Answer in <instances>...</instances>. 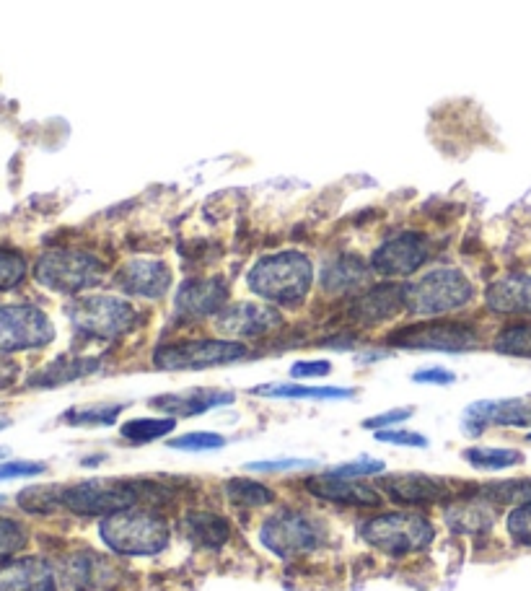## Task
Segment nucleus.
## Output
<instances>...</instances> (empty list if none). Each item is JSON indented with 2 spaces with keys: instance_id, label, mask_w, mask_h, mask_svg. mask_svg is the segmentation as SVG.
<instances>
[{
  "instance_id": "15",
  "label": "nucleus",
  "mask_w": 531,
  "mask_h": 591,
  "mask_svg": "<svg viewBox=\"0 0 531 591\" xmlns=\"http://www.w3.org/2000/svg\"><path fill=\"white\" fill-rule=\"evenodd\" d=\"M531 428V405L524 400L472 402L464 413L467 436H480L485 428Z\"/></svg>"
},
{
  "instance_id": "24",
  "label": "nucleus",
  "mask_w": 531,
  "mask_h": 591,
  "mask_svg": "<svg viewBox=\"0 0 531 591\" xmlns=\"http://www.w3.org/2000/svg\"><path fill=\"white\" fill-rule=\"evenodd\" d=\"M371 265L355 255H342L335 257L332 262H327L322 273V288L324 293H332V296H340V293H353L358 288H363L371 278Z\"/></svg>"
},
{
  "instance_id": "4",
  "label": "nucleus",
  "mask_w": 531,
  "mask_h": 591,
  "mask_svg": "<svg viewBox=\"0 0 531 591\" xmlns=\"http://www.w3.org/2000/svg\"><path fill=\"white\" fill-rule=\"evenodd\" d=\"M361 537L379 553L402 555L420 553L436 540V527L428 516L412 514V511H392V514L371 516L361 524Z\"/></svg>"
},
{
  "instance_id": "38",
  "label": "nucleus",
  "mask_w": 531,
  "mask_h": 591,
  "mask_svg": "<svg viewBox=\"0 0 531 591\" xmlns=\"http://www.w3.org/2000/svg\"><path fill=\"white\" fill-rule=\"evenodd\" d=\"M506 529L513 542L531 547V503H519L506 516Z\"/></svg>"
},
{
  "instance_id": "22",
  "label": "nucleus",
  "mask_w": 531,
  "mask_h": 591,
  "mask_svg": "<svg viewBox=\"0 0 531 591\" xmlns=\"http://www.w3.org/2000/svg\"><path fill=\"white\" fill-rule=\"evenodd\" d=\"M55 589V571L45 558L8 560L0 566V591H52Z\"/></svg>"
},
{
  "instance_id": "45",
  "label": "nucleus",
  "mask_w": 531,
  "mask_h": 591,
  "mask_svg": "<svg viewBox=\"0 0 531 591\" xmlns=\"http://www.w3.org/2000/svg\"><path fill=\"white\" fill-rule=\"evenodd\" d=\"M412 382L418 384H436V387H449L456 382L454 371H446L441 366H433V369H423L418 374H412Z\"/></svg>"
},
{
  "instance_id": "32",
  "label": "nucleus",
  "mask_w": 531,
  "mask_h": 591,
  "mask_svg": "<svg viewBox=\"0 0 531 591\" xmlns=\"http://www.w3.org/2000/svg\"><path fill=\"white\" fill-rule=\"evenodd\" d=\"M60 485H34L19 493V506L26 514H50L55 509H63L60 503Z\"/></svg>"
},
{
  "instance_id": "18",
  "label": "nucleus",
  "mask_w": 531,
  "mask_h": 591,
  "mask_svg": "<svg viewBox=\"0 0 531 591\" xmlns=\"http://www.w3.org/2000/svg\"><path fill=\"white\" fill-rule=\"evenodd\" d=\"M228 283L223 278H197L182 283L177 293V314L187 319L218 317L226 309Z\"/></svg>"
},
{
  "instance_id": "31",
  "label": "nucleus",
  "mask_w": 531,
  "mask_h": 591,
  "mask_svg": "<svg viewBox=\"0 0 531 591\" xmlns=\"http://www.w3.org/2000/svg\"><path fill=\"white\" fill-rule=\"evenodd\" d=\"M99 369V361L94 358H76V361H57L55 366L45 371L42 376H37V382L42 387H57V384L73 382V379H81V376H89Z\"/></svg>"
},
{
  "instance_id": "20",
  "label": "nucleus",
  "mask_w": 531,
  "mask_h": 591,
  "mask_svg": "<svg viewBox=\"0 0 531 591\" xmlns=\"http://www.w3.org/2000/svg\"><path fill=\"white\" fill-rule=\"evenodd\" d=\"M231 402H234V392L205 387L151 397L153 410H161V413H166L169 418H195V415L210 413L215 407L231 405Z\"/></svg>"
},
{
  "instance_id": "34",
  "label": "nucleus",
  "mask_w": 531,
  "mask_h": 591,
  "mask_svg": "<svg viewBox=\"0 0 531 591\" xmlns=\"http://www.w3.org/2000/svg\"><path fill=\"white\" fill-rule=\"evenodd\" d=\"M26 273H29V265H26V257L19 249L0 247V293L21 286Z\"/></svg>"
},
{
  "instance_id": "12",
  "label": "nucleus",
  "mask_w": 531,
  "mask_h": 591,
  "mask_svg": "<svg viewBox=\"0 0 531 591\" xmlns=\"http://www.w3.org/2000/svg\"><path fill=\"white\" fill-rule=\"evenodd\" d=\"M430 239L420 231H399L389 236L386 242L376 247L371 255V270L384 275V278H407L418 273L420 267L430 260Z\"/></svg>"
},
{
  "instance_id": "1",
  "label": "nucleus",
  "mask_w": 531,
  "mask_h": 591,
  "mask_svg": "<svg viewBox=\"0 0 531 591\" xmlns=\"http://www.w3.org/2000/svg\"><path fill=\"white\" fill-rule=\"evenodd\" d=\"M247 286L254 296L272 306L304 304L314 286V265L304 252L288 249L254 262L247 273Z\"/></svg>"
},
{
  "instance_id": "11",
  "label": "nucleus",
  "mask_w": 531,
  "mask_h": 591,
  "mask_svg": "<svg viewBox=\"0 0 531 591\" xmlns=\"http://www.w3.org/2000/svg\"><path fill=\"white\" fill-rule=\"evenodd\" d=\"M140 501V490L130 483H102V480H89V483L65 485L60 490V503L63 509L83 516H107L114 511L133 509Z\"/></svg>"
},
{
  "instance_id": "13",
  "label": "nucleus",
  "mask_w": 531,
  "mask_h": 591,
  "mask_svg": "<svg viewBox=\"0 0 531 591\" xmlns=\"http://www.w3.org/2000/svg\"><path fill=\"white\" fill-rule=\"evenodd\" d=\"M384 490L386 496L392 498L399 506H436V503L449 501L451 488L446 480L433 475H423V472H394V475H384L376 485Z\"/></svg>"
},
{
  "instance_id": "27",
  "label": "nucleus",
  "mask_w": 531,
  "mask_h": 591,
  "mask_svg": "<svg viewBox=\"0 0 531 591\" xmlns=\"http://www.w3.org/2000/svg\"><path fill=\"white\" fill-rule=\"evenodd\" d=\"M226 498L234 503L236 509H262L275 501V493L267 485L257 483V480H247V477H231L226 485Z\"/></svg>"
},
{
  "instance_id": "19",
  "label": "nucleus",
  "mask_w": 531,
  "mask_h": 591,
  "mask_svg": "<svg viewBox=\"0 0 531 591\" xmlns=\"http://www.w3.org/2000/svg\"><path fill=\"white\" fill-rule=\"evenodd\" d=\"M405 309V286H397V283H381V286H373L368 291H363L361 296H355L353 304H350V317L358 322V325H381V322H389L392 317H397L399 312Z\"/></svg>"
},
{
  "instance_id": "44",
  "label": "nucleus",
  "mask_w": 531,
  "mask_h": 591,
  "mask_svg": "<svg viewBox=\"0 0 531 591\" xmlns=\"http://www.w3.org/2000/svg\"><path fill=\"white\" fill-rule=\"evenodd\" d=\"M327 374H332L329 361H298L291 366L293 379H322Z\"/></svg>"
},
{
  "instance_id": "36",
  "label": "nucleus",
  "mask_w": 531,
  "mask_h": 591,
  "mask_svg": "<svg viewBox=\"0 0 531 591\" xmlns=\"http://www.w3.org/2000/svg\"><path fill=\"white\" fill-rule=\"evenodd\" d=\"M26 542H29V534H26L24 524H19L16 519L0 516V566L8 563L16 553H21Z\"/></svg>"
},
{
  "instance_id": "46",
  "label": "nucleus",
  "mask_w": 531,
  "mask_h": 591,
  "mask_svg": "<svg viewBox=\"0 0 531 591\" xmlns=\"http://www.w3.org/2000/svg\"><path fill=\"white\" fill-rule=\"evenodd\" d=\"M6 454H8V449H6V446H0V459L6 457Z\"/></svg>"
},
{
  "instance_id": "16",
  "label": "nucleus",
  "mask_w": 531,
  "mask_h": 591,
  "mask_svg": "<svg viewBox=\"0 0 531 591\" xmlns=\"http://www.w3.org/2000/svg\"><path fill=\"white\" fill-rule=\"evenodd\" d=\"M114 283L127 296L159 301L171 288V270L166 262L159 260H130L117 270Z\"/></svg>"
},
{
  "instance_id": "17",
  "label": "nucleus",
  "mask_w": 531,
  "mask_h": 591,
  "mask_svg": "<svg viewBox=\"0 0 531 591\" xmlns=\"http://www.w3.org/2000/svg\"><path fill=\"white\" fill-rule=\"evenodd\" d=\"M306 490L319 501L335 503V506H348V509H379L381 496L379 488H371L366 483H355L348 477L335 475H314L306 477Z\"/></svg>"
},
{
  "instance_id": "23",
  "label": "nucleus",
  "mask_w": 531,
  "mask_h": 591,
  "mask_svg": "<svg viewBox=\"0 0 531 591\" xmlns=\"http://www.w3.org/2000/svg\"><path fill=\"white\" fill-rule=\"evenodd\" d=\"M485 306L495 314H531V275L511 273L490 283L485 291Z\"/></svg>"
},
{
  "instance_id": "39",
  "label": "nucleus",
  "mask_w": 531,
  "mask_h": 591,
  "mask_svg": "<svg viewBox=\"0 0 531 591\" xmlns=\"http://www.w3.org/2000/svg\"><path fill=\"white\" fill-rule=\"evenodd\" d=\"M381 472H384V462H381V459H358V462L337 464V467L327 470V475L355 480V477H371V475H381Z\"/></svg>"
},
{
  "instance_id": "6",
  "label": "nucleus",
  "mask_w": 531,
  "mask_h": 591,
  "mask_svg": "<svg viewBox=\"0 0 531 591\" xmlns=\"http://www.w3.org/2000/svg\"><path fill=\"white\" fill-rule=\"evenodd\" d=\"M241 358H249V348L239 340H177V343L159 345L153 350V366L161 371H203L236 363Z\"/></svg>"
},
{
  "instance_id": "7",
  "label": "nucleus",
  "mask_w": 531,
  "mask_h": 591,
  "mask_svg": "<svg viewBox=\"0 0 531 591\" xmlns=\"http://www.w3.org/2000/svg\"><path fill=\"white\" fill-rule=\"evenodd\" d=\"M68 317L81 335L117 340L140 325V312L117 296H81L68 306Z\"/></svg>"
},
{
  "instance_id": "40",
  "label": "nucleus",
  "mask_w": 531,
  "mask_h": 591,
  "mask_svg": "<svg viewBox=\"0 0 531 591\" xmlns=\"http://www.w3.org/2000/svg\"><path fill=\"white\" fill-rule=\"evenodd\" d=\"M376 441L381 444H392V446H410V449H425L428 446V439L423 433L405 431V428H389V431L376 433Z\"/></svg>"
},
{
  "instance_id": "48",
  "label": "nucleus",
  "mask_w": 531,
  "mask_h": 591,
  "mask_svg": "<svg viewBox=\"0 0 531 591\" xmlns=\"http://www.w3.org/2000/svg\"><path fill=\"white\" fill-rule=\"evenodd\" d=\"M3 503H6V498H3V496H0V506H3Z\"/></svg>"
},
{
  "instance_id": "9",
  "label": "nucleus",
  "mask_w": 531,
  "mask_h": 591,
  "mask_svg": "<svg viewBox=\"0 0 531 591\" xmlns=\"http://www.w3.org/2000/svg\"><path fill=\"white\" fill-rule=\"evenodd\" d=\"M389 345L405 350H436V353H464L477 348L480 335L467 322L454 319H433V322H418V325L399 327L397 332L386 337Z\"/></svg>"
},
{
  "instance_id": "5",
  "label": "nucleus",
  "mask_w": 531,
  "mask_h": 591,
  "mask_svg": "<svg viewBox=\"0 0 531 591\" xmlns=\"http://www.w3.org/2000/svg\"><path fill=\"white\" fill-rule=\"evenodd\" d=\"M107 273L104 262L86 249H50L39 257L34 265V278L39 286L47 291L65 293V296H76V293L89 291L99 286Z\"/></svg>"
},
{
  "instance_id": "42",
  "label": "nucleus",
  "mask_w": 531,
  "mask_h": 591,
  "mask_svg": "<svg viewBox=\"0 0 531 591\" xmlns=\"http://www.w3.org/2000/svg\"><path fill=\"white\" fill-rule=\"evenodd\" d=\"M412 415H415L412 407H394V410H386V413H379L373 415V418L363 420V428H368V431H381V428H392L399 426V423H405Z\"/></svg>"
},
{
  "instance_id": "47",
  "label": "nucleus",
  "mask_w": 531,
  "mask_h": 591,
  "mask_svg": "<svg viewBox=\"0 0 531 591\" xmlns=\"http://www.w3.org/2000/svg\"><path fill=\"white\" fill-rule=\"evenodd\" d=\"M6 426H8V420H0V431H3Z\"/></svg>"
},
{
  "instance_id": "35",
  "label": "nucleus",
  "mask_w": 531,
  "mask_h": 591,
  "mask_svg": "<svg viewBox=\"0 0 531 591\" xmlns=\"http://www.w3.org/2000/svg\"><path fill=\"white\" fill-rule=\"evenodd\" d=\"M482 493L493 498L495 503H531V477L524 480H506V483L482 485Z\"/></svg>"
},
{
  "instance_id": "41",
  "label": "nucleus",
  "mask_w": 531,
  "mask_h": 591,
  "mask_svg": "<svg viewBox=\"0 0 531 591\" xmlns=\"http://www.w3.org/2000/svg\"><path fill=\"white\" fill-rule=\"evenodd\" d=\"M304 467H317L314 459H265V462H249L247 472H291L304 470Z\"/></svg>"
},
{
  "instance_id": "37",
  "label": "nucleus",
  "mask_w": 531,
  "mask_h": 591,
  "mask_svg": "<svg viewBox=\"0 0 531 591\" xmlns=\"http://www.w3.org/2000/svg\"><path fill=\"white\" fill-rule=\"evenodd\" d=\"M169 446L177 449V452H218V449L226 446V436L210 431H195L184 433L179 439H171Z\"/></svg>"
},
{
  "instance_id": "10",
  "label": "nucleus",
  "mask_w": 531,
  "mask_h": 591,
  "mask_svg": "<svg viewBox=\"0 0 531 591\" xmlns=\"http://www.w3.org/2000/svg\"><path fill=\"white\" fill-rule=\"evenodd\" d=\"M55 340V325L39 306H0V353H24L45 348Z\"/></svg>"
},
{
  "instance_id": "14",
  "label": "nucleus",
  "mask_w": 531,
  "mask_h": 591,
  "mask_svg": "<svg viewBox=\"0 0 531 591\" xmlns=\"http://www.w3.org/2000/svg\"><path fill=\"white\" fill-rule=\"evenodd\" d=\"M283 325V314L272 304H234L215 317V330L228 340H254Z\"/></svg>"
},
{
  "instance_id": "28",
  "label": "nucleus",
  "mask_w": 531,
  "mask_h": 591,
  "mask_svg": "<svg viewBox=\"0 0 531 591\" xmlns=\"http://www.w3.org/2000/svg\"><path fill=\"white\" fill-rule=\"evenodd\" d=\"M464 459L475 470L498 472L524 462V454L516 452V449H503V446H469V449H464Z\"/></svg>"
},
{
  "instance_id": "3",
  "label": "nucleus",
  "mask_w": 531,
  "mask_h": 591,
  "mask_svg": "<svg viewBox=\"0 0 531 591\" xmlns=\"http://www.w3.org/2000/svg\"><path fill=\"white\" fill-rule=\"evenodd\" d=\"M475 301L472 280L456 267H436L405 286V309L415 317H443L462 312Z\"/></svg>"
},
{
  "instance_id": "43",
  "label": "nucleus",
  "mask_w": 531,
  "mask_h": 591,
  "mask_svg": "<svg viewBox=\"0 0 531 591\" xmlns=\"http://www.w3.org/2000/svg\"><path fill=\"white\" fill-rule=\"evenodd\" d=\"M47 472L45 462H26V459H19V462H6L0 464V480H16V477H37Z\"/></svg>"
},
{
  "instance_id": "25",
  "label": "nucleus",
  "mask_w": 531,
  "mask_h": 591,
  "mask_svg": "<svg viewBox=\"0 0 531 591\" xmlns=\"http://www.w3.org/2000/svg\"><path fill=\"white\" fill-rule=\"evenodd\" d=\"M182 534L195 547L218 550L231 537V524L226 516L213 514V511H190L182 519Z\"/></svg>"
},
{
  "instance_id": "30",
  "label": "nucleus",
  "mask_w": 531,
  "mask_h": 591,
  "mask_svg": "<svg viewBox=\"0 0 531 591\" xmlns=\"http://www.w3.org/2000/svg\"><path fill=\"white\" fill-rule=\"evenodd\" d=\"M493 348L503 356L531 358V322H516L506 325L495 335Z\"/></svg>"
},
{
  "instance_id": "49",
  "label": "nucleus",
  "mask_w": 531,
  "mask_h": 591,
  "mask_svg": "<svg viewBox=\"0 0 531 591\" xmlns=\"http://www.w3.org/2000/svg\"><path fill=\"white\" fill-rule=\"evenodd\" d=\"M529 439H531V433H529Z\"/></svg>"
},
{
  "instance_id": "21",
  "label": "nucleus",
  "mask_w": 531,
  "mask_h": 591,
  "mask_svg": "<svg viewBox=\"0 0 531 591\" xmlns=\"http://www.w3.org/2000/svg\"><path fill=\"white\" fill-rule=\"evenodd\" d=\"M498 506L493 498L485 496V493H477V496L462 498V501H454L446 509L443 519L449 524L451 532L456 534H480L493 529L498 522Z\"/></svg>"
},
{
  "instance_id": "8",
  "label": "nucleus",
  "mask_w": 531,
  "mask_h": 591,
  "mask_svg": "<svg viewBox=\"0 0 531 591\" xmlns=\"http://www.w3.org/2000/svg\"><path fill=\"white\" fill-rule=\"evenodd\" d=\"M260 542L283 560H296L319 550L324 542V527L306 511L283 509L267 516L260 529Z\"/></svg>"
},
{
  "instance_id": "29",
  "label": "nucleus",
  "mask_w": 531,
  "mask_h": 591,
  "mask_svg": "<svg viewBox=\"0 0 531 591\" xmlns=\"http://www.w3.org/2000/svg\"><path fill=\"white\" fill-rule=\"evenodd\" d=\"M177 428V418H135L120 426V436L130 444H151L169 436Z\"/></svg>"
},
{
  "instance_id": "2",
  "label": "nucleus",
  "mask_w": 531,
  "mask_h": 591,
  "mask_svg": "<svg viewBox=\"0 0 531 591\" xmlns=\"http://www.w3.org/2000/svg\"><path fill=\"white\" fill-rule=\"evenodd\" d=\"M99 537L112 553L125 558H148L166 550L171 532L164 516L133 506L102 516Z\"/></svg>"
},
{
  "instance_id": "33",
  "label": "nucleus",
  "mask_w": 531,
  "mask_h": 591,
  "mask_svg": "<svg viewBox=\"0 0 531 591\" xmlns=\"http://www.w3.org/2000/svg\"><path fill=\"white\" fill-rule=\"evenodd\" d=\"M125 405H89V407H73L63 415L65 423L70 426H112L114 420L120 418Z\"/></svg>"
},
{
  "instance_id": "26",
  "label": "nucleus",
  "mask_w": 531,
  "mask_h": 591,
  "mask_svg": "<svg viewBox=\"0 0 531 591\" xmlns=\"http://www.w3.org/2000/svg\"><path fill=\"white\" fill-rule=\"evenodd\" d=\"M252 394L270 397V400L332 402V400H350V397L355 394V389L314 387V384H262V387H254Z\"/></svg>"
}]
</instances>
